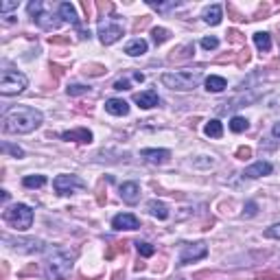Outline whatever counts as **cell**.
<instances>
[{
  "label": "cell",
  "instance_id": "cell-1",
  "mask_svg": "<svg viewBox=\"0 0 280 280\" xmlns=\"http://www.w3.org/2000/svg\"><path fill=\"white\" fill-rule=\"evenodd\" d=\"M42 125V112L29 105H18L3 118V129L7 134H31Z\"/></svg>",
  "mask_w": 280,
  "mask_h": 280
},
{
  "label": "cell",
  "instance_id": "cell-2",
  "mask_svg": "<svg viewBox=\"0 0 280 280\" xmlns=\"http://www.w3.org/2000/svg\"><path fill=\"white\" fill-rule=\"evenodd\" d=\"M29 16H31V20L38 25L40 29H44V31H55V29L62 27V16L55 14V9L51 7L49 3H42V0H33V3H29Z\"/></svg>",
  "mask_w": 280,
  "mask_h": 280
},
{
  "label": "cell",
  "instance_id": "cell-3",
  "mask_svg": "<svg viewBox=\"0 0 280 280\" xmlns=\"http://www.w3.org/2000/svg\"><path fill=\"white\" fill-rule=\"evenodd\" d=\"M73 265H75V254H70L68 249L57 247L46 260V278L66 280L70 276V271H73Z\"/></svg>",
  "mask_w": 280,
  "mask_h": 280
},
{
  "label": "cell",
  "instance_id": "cell-4",
  "mask_svg": "<svg viewBox=\"0 0 280 280\" xmlns=\"http://www.w3.org/2000/svg\"><path fill=\"white\" fill-rule=\"evenodd\" d=\"M160 81L166 88L177 92H190L199 86L201 81V70H180V73H164L160 77Z\"/></svg>",
  "mask_w": 280,
  "mask_h": 280
},
{
  "label": "cell",
  "instance_id": "cell-5",
  "mask_svg": "<svg viewBox=\"0 0 280 280\" xmlns=\"http://www.w3.org/2000/svg\"><path fill=\"white\" fill-rule=\"evenodd\" d=\"M5 221H7L14 230H20V232H25L29 230L33 225V210L29 208L27 204H16V206H11L9 210H5Z\"/></svg>",
  "mask_w": 280,
  "mask_h": 280
},
{
  "label": "cell",
  "instance_id": "cell-6",
  "mask_svg": "<svg viewBox=\"0 0 280 280\" xmlns=\"http://www.w3.org/2000/svg\"><path fill=\"white\" fill-rule=\"evenodd\" d=\"M27 86H29L27 75L18 73V70H11V68L3 70V77H0V94H3V97H14V94H20Z\"/></svg>",
  "mask_w": 280,
  "mask_h": 280
},
{
  "label": "cell",
  "instance_id": "cell-7",
  "mask_svg": "<svg viewBox=\"0 0 280 280\" xmlns=\"http://www.w3.org/2000/svg\"><path fill=\"white\" fill-rule=\"evenodd\" d=\"M206 254H208V245L204 241L184 243L182 252H180V265H188V263H193V260H201Z\"/></svg>",
  "mask_w": 280,
  "mask_h": 280
},
{
  "label": "cell",
  "instance_id": "cell-8",
  "mask_svg": "<svg viewBox=\"0 0 280 280\" xmlns=\"http://www.w3.org/2000/svg\"><path fill=\"white\" fill-rule=\"evenodd\" d=\"M125 35V29L118 25V22H101L99 25V40L103 42L105 46L114 44Z\"/></svg>",
  "mask_w": 280,
  "mask_h": 280
},
{
  "label": "cell",
  "instance_id": "cell-9",
  "mask_svg": "<svg viewBox=\"0 0 280 280\" xmlns=\"http://www.w3.org/2000/svg\"><path fill=\"white\" fill-rule=\"evenodd\" d=\"M53 186H55L59 195H68L73 193V188H86V182L77 175H57L53 180Z\"/></svg>",
  "mask_w": 280,
  "mask_h": 280
},
{
  "label": "cell",
  "instance_id": "cell-10",
  "mask_svg": "<svg viewBox=\"0 0 280 280\" xmlns=\"http://www.w3.org/2000/svg\"><path fill=\"white\" fill-rule=\"evenodd\" d=\"M112 228L114 230H138L140 228V221L138 217L132 212H121L112 219Z\"/></svg>",
  "mask_w": 280,
  "mask_h": 280
},
{
  "label": "cell",
  "instance_id": "cell-11",
  "mask_svg": "<svg viewBox=\"0 0 280 280\" xmlns=\"http://www.w3.org/2000/svg\"><path fill=\"white\" fill-rule=\"evenodd\" d=\"M44 241L40 239H16L14 241V249L20 254H38V252H44Z\"/></svg>",
  "mask_w": 280,
  "mask_h": 280
},
{
  "label": "cell",
  "instance_id": "cell-12",
  "mask_svg": "<svg viewBox=\"0 0 280 280\" xmlns=\"http://www.w3.org/2000/svg\"><path fill=\"white\" fill-rule=\"evenodd\" d=\"M140 158L149 164H164L171 160V151L169 149H142Z\"/></svg>",
  "mask_w": 280,
  "mask_h": 280
},
{
  "label": "cell",
  "instance_id": "cell-13",
  "mask_svg": "<svg viewBox=\"0 0 280 280\" xmlns=\"http://www.w3.org/2000/svg\"><path fill=\"white\" fill-rule=\"evenodd\" d=\"M121 199L125 201V204L134 206L140 201V186L136 182H125L121 184Z\"/></svg>",
  "mask_w": 280,
  "mask_h": 280
},
{
  "label": "cell",
  "instance_id": "cell-14",
  "mask_svg": "<svg viewBox=\"0 0 280 280\" xmlns=\"http://www.w3.org/2000/svg\"><path fill=\"white\" fill-rule=\"evenodd\" d=\"M273 171V164L271 162H265V160H258V162H254L252 166H247L245 171H243V175L249 177V180H256V177H263V175H269Z\"/></svg>",
  "mask_w": 280,
  "mask_h": 280
},
{
  "label": "cell",
  "instance_id": "cell-15",
  "mask_svg": "<svg viewBox=\"0 0 280 280\" xmlns=\"http://www.w3.org/2000/svg\"><path fill=\"white\" fill-rule=\"evenodd\" d=\"M134 101H136V105L138 107H142V110H151V107H156L160 103V97H158L156 90H145V92L136 94Z\"/></svg>",
  "mask_w": 280,
  "mask_h": 280
},
{
  "label": "cell",
  "instance_id": "cell-16",
  "mask_svg": "<svg viewBox=\"0 0 280 280\" xmlns=\"http://www.w3.org/2000/svg\"><path fill=\"white\" fill-rule=\"evenodd\" d=\"M57 14L62 16L64 22H70L75 29H81V20H79V16H77V9L70 3H62V5H59Z\"/></svg>",
  "mask_w": 280,
  "mask_h": 280
},
{
  "label": "cell",
  "instance_id": "cell-17",
  "mask_svg": "<svg viewBox=\"0 0 280 280\" xmlns=\"http://www.w3.org/2000/svg\"><path fill=\"white\" fill-rule=\"evenodd\" d=\"M105 112L112 116H127L129 114V103L123 99H107L105 101Z\"/></svg>",
  "mask_w": 280,
  "mask_h": 280
},
{
  "label": "cell",
  "instance_id": "cell-18",
  "mask_svg": "<svg viewBox=\"0 0 280 280\" xmlns=\"http://www.w3.org/2000/svg\"><path fill=\"white\" fill-rule=\"evenodd\" d=\"M62 138H64V140H73V142H88V145H90L94 136H92L90 129L79 127V129H73V132H64Z\"/></svg>",
  "mask_w": 280,
  "mask_h": 280
},
{
  "label": "cell",
  "instance_id": "cell-19",
  "mask_svg": "<svg viewBox=\"0 0 280 280\" xmlns=\"http://www.w3.org/2000/svg\"><path fill=\"white\" fill-rule=\"evenodd\" d=\"M221 18H223V9L219 7V5H210V7L204 9V22L206 25L217 27L219 22H221Z\"/></svg>",
  "mask_w": 280,
  "mask_h": 280
},
{
  "label": "cell",
  "instance_id": "cell-20",
  "mask_svg": "<svg viewBox=\"0 0 280 280\" xmlns=\"http://www.w3.org/2000/svg\"><path fill=\"white\" fill-rule=\"evenodd\" d=\"M125 53H127L129 57H140V55H145V53H147V42L142 40V38H136V40H132L127 46H125Z\"/></svg>",
  "mask_w": 280,
  "mask_h": 280
},
{
  "label": "cell",
  "instance_id": "cell-21",
  "mask_svg": "<svg viewBox=\"0 0 280 280\" xmlns=\"http://www.w3.org/2000/svg\"><path fill=\"white\" fill-rule=\"evenodd\" d=\"M147 210H149V214H153V217H158V219H169V208H166V204H162V201H158V199L149 201Z\"/></svg>",
  "mask_w": 280,
  "mask_h": 280
},
{
  "label": "cell",
  "instance_id": "cell-22",
  "mask_svg": "<svg viewBox=\"0 0 280 280\" xmlns=\"http://www.w3.org/2000/svg\"><path fill=\"white\" fill-rule=\"evenodd\" d=\"M225 88H228V81H225L223 77H219V75H210L206 79V90L208 92H223Z\"/></svg>",
  "mask_w": 280,
  "mask_h": 280
},
{
  "label": "cell",
  "instance_id": "cell-23",
  "mask_svg": "<svg viewBox=\"0 0 280 280\" xmlns=\"http://www.w3.org/2000/svg\"><path fill=\"white\" fill-rule=\"evenodd\" d=\"M195 53V46L193 44H186V46H180V49H175L173 53L169 55L171 62H184V59H190Z\"/></svg>",
  "mask_w": 280,
  "mask_h": 280
},
{
  "label": "cell",
  "instance_id": "cell-24",
  "mask_svg": "<svg viewBox=\"0 0 280 280\" xmlns=\"http://www.w3.org/2000/svg\"><path fill=\"white\" fill-rule=\"evenodd\" d=\"M204 134L208 136V138H221V136H223V125H221V121H217V118L208 121L206 127H204Z\"/></svg>",
  "mask_w": 280,
  "mask_h": 280
},
{
  "label": "cell",
  "instance_id": "cell-25",
  "mask_svg": "<svg viewBox=\"0 0 280 280\" xmlns=\"http://www.w3.org/2000/svg\"><path fill=\"white\" fill-rule=\"evenodd\" d=\"M254 44H256V49H258V51L269 53L271 51V35L269 33H263V31L254 33Z\"/></svg>",
  "mask_w": 280,
  "mask_h": 280
},
{
  "label": "cell",
  "instance_id": "cell-26",
  "mask_svg": "<svg viewBox=\"0 0 280 280\" xmlns=\"http://www.w3.org/2000/svg\"><path fill=\"white\" fill-rule=\"evenodd\" d=\"M147 5H149L151 9H156L158 14H166V11L180 7V3H177V0H169V3H156V0H149Z\"/></svg>",
  "mask_w": 280,
  "mask_h": 280
},
{
  "label": "cell",
  "instance_id": "cell-27",
  "mask_svg": "<svg viewBox=\"0 0 280 280\" xmlns=\"http://www.w3.org/2000/svg\"><path fill=\"white\" fill-rule=\"evenodd\" d=\"M249 127V123H247V118H243V116H232V121H230V129L234 134H241V132H245V129Z\"/></svg>",
  "mask_w": 280,
  "mask_h": 280
},
{
  "label": "cell",
  "instance_id": "cell-28",
  "mask_svg": "<svg viewBox=\"0 0 280 280\" xmlns=\"http://www.w3.org/2000/svg\"><path fill=\"white\" fill-rule=\"evenodd\" d=\"M27 188H42L46 184V177L44 175H27L25 180H22Z\"/></svg>",
  "mask_w": 280,
  "mask_h": 280
},
{
  "label": "cell",
  "instance_id": "cell-29",
  "mask_svg": "<svg viewBox=\"0 0 280 280\" xmlns=\"http://www.w3.org/2000/svg\"><path fill=\"white\" fill-rule=\"evenodd\" d=\"M129 79H134V73H125V75H123L121 79H118L112 88H114V90H118V92H123V90H132V81H129Z\"/></svg>",
  "mask_w": 280,
  "mask_h": 280
},
{
  "label": "cell",
  "instance_id": "cell-30",
  "mask_svg": "<svg viewBox=\"0 0 280 280\" xmlns=\"http://www.w3.org/2000/svg\"><path fill=\"white\" fill-rule=\"evenodd\" d=\"M151 35H153V42H156L158 46H160V44H164V42L171 38L169 29H164V27H156V29L151 31Z\"/></svg>",
  "mask_w": 280,
  "mask_h": 280
},
{
  "label": "cell",
  "instance_id": "cell-31",
  "mask_svg": "<svg viewBox=\"0 0 280 280\" xmlns=\"http://www.w3.org/2000/svg\"><path fill=\"white\" fill-rule=\"evenodd\" d=\"M66 92L70 94V97H79V94H88V92H90V88L83 86V83H70V86L66 88Z\"/></svg>",
  "mask_w": 280,
  "mask_h": 280
},
{
  "label": "cell",
  "instance_id": "cell-32",
  "mask_svg": "<svg viewBox=\"0 0 280 280\" xmlns=\"http://www.w3.org/2000/svg\"><path fill=\"white\" fill-rule=\"evenodd\" d=\"M136 249H138L140 256H153L156 254V247H153L151 243H147V241H136Z\"/></svg>",
  "mask_w": 280,
  "mask_h": 280
},
{
  "label": "cell",
  "instance_id": "cell-33",
  "mask_svg": "<svg viewBox=\"0 0 280 280\" xmlns=\"http://www.w3.org/2000/svg\"><path fill=\"white\" fill-rule=\"evenodd\" d=\"M86 75H92V77H101V75H105L107 70L105 66H99V64H90V66H86V70H83Z\"/></svg>",
  "mask_w": 280,
  "mask_h": 280
},
{
  "label": "cell",
  "instance_id": "cell-34",
  "mask_svg": "<svg viewBox=\"0 0 280 280\" xmlns=\"http://www.w3.org/2000/svg\"><path fill=\"white\" fill-rule=\"evenodd\" d=\"M3 151H5V153H11V156H16V158H22V156H25V151H22L20 147H14V145H9V142H5V145H3Z\"/></svg>",
  "mask_w": 280,
  "mask_h": 280
},
{
  "label": "cell",
  "instance_id": "cell-35",
  "mask_svg": "<svg viewBox=\"0 0 280 280\" xmlns=\"http://www.w3.org/2000/svg\"><path fill=\"white\" fill-rule=\"evenodd\" d=\"M217 46H219L217 38H204V40H201V49H206V51H214Z\"/></svg>",
  "mask_w": 280,
  "mask_h": 280
},
{
  "label": "cell",
  "instance_id": "cell-36",
  "mask_svg": "<svg viewBox=\"0 0 280 280\" xmlns=\"http://www.w3.org/2000/svg\"><path fill=\"white\" fill-rule=\"evenodd\" d=\"M265 236L267 239H280V223H273L265 230Z\"/></svg>",
  "mask_w": 280,
  "mask_h": 280
},
{
  "label": "cell",
  "instance_id": "cell-37",
  "mask_svg": "<svg viewBox=\"0 0 280 280\" xmlns=\"http://www.w3.org/2000/svg\"><path fill=\"white\" fill-rule=\"evenodd\" d=\"M256 212H258V204H256V201H247V204H245V210H243V214H245V217H254Z\"/></svg>",
  "mask_w": 280,
  "mask_h": 280
},
{
  "label": "cell",
  "instance_id": "cell-38",
  "mask_svg": "<svg viewBox=\"0 0 280 280\" xmlns=\"http://www.w3.org/2000/svg\"><path fill=\"white\" fill-rule=\"evenodd\" d=\"M236 158H239V160L252 158V149H249V147H239V149H236Z\"/></svg>",
  "mask_w": 280,
  "mask_h": 280
},
{
  "label": "cell",
  "instance_id": "cell-39",
  "mask_svg": "<svg viewBox=\"0 0 280 280\" xmlns=\"http://www.w3.org/2000/svg\"><path fill=\"white\" fill-rule=\"evenodd\" d=\"M14 9H18V0L16 3H0V14L3 16H7L9 11H14Z\"/></svg>",
  "mask_w": 280,
  "mask_h": 280
},
{
  "label": "cell",
  "instance_id": "cell-40",
  "mask_svg": "<svg viewBox=\"0 0 280 280\" xmlns=\"http://www.w3.org/2000/svg\"><path fill=\"white\" fill-rule=\"evenodd\" d=\"M228 40L234 42V44H243V35L236 31V29H232V31H228Z\"/></svg>",
  "mask_w": 280,
  "mask_h": 280
},
{
  "label": "cell",
  "instance_id": "cell-41",
  "mask_svg": "<svg viewBox=\"0 0 280 280\" xmlns=\"http://www.w3.org/2000/svg\"><path fill=\"white\" fill-rule=\"evenodd\" d=\"M228 14L232 16V20H234V22H241V20H245V18H243L241 14H239V11H236L234 7H232V5H228Z\"/></svg>",
  "mask_w": 280,
  "mask_h": 280
},
{
  "label": "cell",
  "instance_id": "cell-42",
  "mask_svg": "<svg viewBox=\"0 0 280 280\" xmlns=\"http://www.w3.org/2000/svg\"><path fill=\"white\" fill-rule=\"evenodd\" d=\"M49 42L51 44H70V38H55V35H51Z\"/></svg>",
  "mask_w": 280,
  "mask_h": 280
},
{
  "label": "cell",
  "instance_id": "cell-43",
  "mask_svg": "<svg viewBox=\"0 0 280 280\" xmlns=\"http://www.w3.org/2000/svg\"><path fill=\"white\" fill-rule=\"evenodd\" d=\"M147 25H149V18H142V20H138L134 25V31H140V29H145Z\"/></svg>",
  "mask_w": 280,
  "mask_h": 280
},
{
  "label": "cell",
  "instance_id": "cell-44",
  "mask_svg": "<svg viewBox=\"0 0 280 280\" xmlns=\"http://www.w3.org/2000/svg\"><path fill=\"white\" fill-rule=\"evenodd\" d=\"M247 59H249L247 49H245V51H241V55H239V64H241V66H243V64H247Z\"/></svg>",
  "mask_w": 280,
  "mask_h": 280
},
{
  "label": "cell",
  "instance_id": "cell-45",
  "mask_svg": "<svg viewBox=\"0 0 280 280\" xmlns=\"http://www.w3.org/2000/svg\"><path fill=\"white\" fill-rule=\"evenodd\" d=\"M214 160H195V166H212Z\"/></svg>",
  "mask_w": 280,
  "mask_h": 280
},
{
  "label": "cell",
  "instance_id": "cell-46",
  "mask_svg": "<svg viewBox=\"0 0 280 280\" xmlns=\"http://www.w3.org/2000/svg\"><path fill=\"white\" fill-rule=\"evenodd\" d=\"M271 134H273V138H280V123H276L271 127Z\"/></svg>",
  "mask_w": 280,
  "mask_h": 280
}]
</instances>
